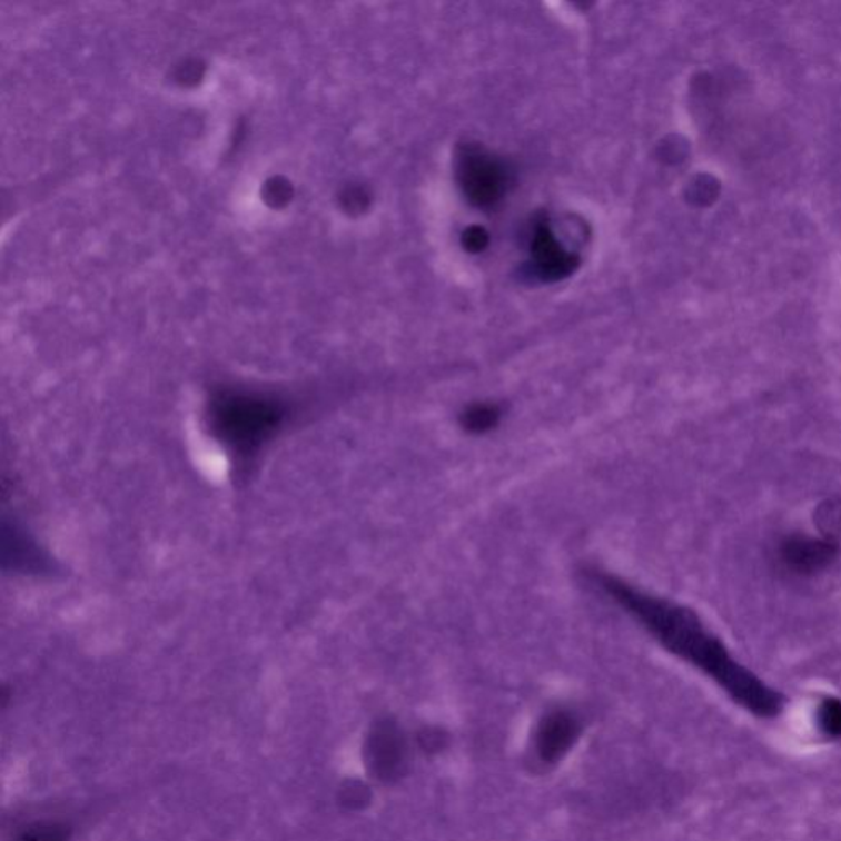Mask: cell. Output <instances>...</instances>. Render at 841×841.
Returning <instances> with one entry per match:
<instances>
[{"label":"cell","mask_w":841,"mask_h":841,"mask_svg":"<svg viewBox=\"0 0 841 841\" xmlns=\"http://www.w3.org/2000/svg\"><path fill=\"white\" fill-rule=\"evenodd\" d=\"M462 188L465 196L477 206H491L502 198L506 185V171L499 161L481 150H467L462 157Z\"/></svg>","instance_id":"cell-3"},{"label":"cell","mask_w":841,"mask_h":841,"mask_svg":"<svg viewBox=\"0 0 841 841\" xmlns=\"http://www.w3.org/2000/svg\"><path fill=\"white\" fill-rule=\"evenodd\" d=\"M72 829L60 820H37L23 827L12 841H71Z\"/></svg>","instance_id":"cell-8"},{"label":"cell","mask_w":841,"mask_h":841,"mask_svg":"<svg viewBox=\"0 0 841 841\" xmlns=\"http://www.w3.org/2000/svg\"><path fill=\"white\" fill-rule=\"evenodd\" d=\"M833 556H835V550L822 541L798 537L785 546V560L802 571L822 567Z\"/></svg>","instance_id":"cell-6"},{"label":"cell","mask_w":841,"mask_h":841,"mask_svg":"<svg viewBox=\"0 0 841 841\" xmlns=\"http://www.w3.org/2000/svg\"><path fill=\"white\" fill-rule=\"evenodd\" d=\"M503 409L496 403H472L458 416L462 429L474 436L492 433L502 423Z\"/></svg>","instance_id":"cell-7"},{"label":"cell","mask_w":841,"mask_h":841,"mask_svg":"<svg viewBox=\"0 0 841 841\" xmlns=\"http://www.w3.org/2000/svg\"><path fill=\"white\" fill-rule=\"evenodd\" d=\"M595 584L640 623L667 653L699 669L738 705L761 719L779 715L784 697L738 663L722 640L706 629L697 613L672 600L647 594L605 572L592 574Z\"/></svg>","instance_id":"cell-1"},{"label":"cell","mask_w":841,"mask_h":841,"mask_svg":"<svg viewBox=\"0 0 841 841\" xmlns=\"http://www.w3.org/2000/svg\"><path fill=\"white\" fill-rule=\"evenodd\" d=\"M487 232H485L484 229H481V227H471L464 236L465 247L471 251L482 250V248L487 246Z\"/></svg>","instance_id":"cell-9"},{"label":"cell","mask_w":841,"mask_h":841,"mask_svg":"<svg viewBox=\"0 0 841 841\" xmlns=\"http://www.w3.org/2000/svg\"><path fill=\"white\" fill-rule=\"evenodd\" d=\"M531 254H533L534 267L544 280H560V278L568 277L578 264L575 255L561 246L560 240L546 224L537 227L534 232Z\"/></svg>","instance_id":"cell-5"},{"label":"cell","mask_w":841,"mask_h":841,"mask_svg":"<svg viewBox=\"0 0 841 841\" xmlns=\"http://www.w3.org/2000/svg\"><path fill=\"white\" fill-rule=\"evenodd\" d=\"M364 788H360V785H349V788L344 789V795H343V802L344 804H349L352 807H355L358 804V802H364Z\"/></svg>","instance_id":"cell-10"},{"label":"cell","mask_w":841,"mask_h":841,"mask_svg":"<svg viewBox=\"0 0 841 841\" xmlns=\"http://www.w3.org/2000/svg\"><path fill=\"white\" fill-rule=\"evenodd\" d=\"M582 733V723L571 710L547 712L537 725L534 750L544 764H556L575 746Z\"/></svg>","instance_id":"cell-4"},{"label":"cell","mask_w":841,"mask_h":841,"mask_svg":"<svg viewBox=\"0 0 841 841\" xmlns=\"http://www.w3.org/2000/svg\"><path fill=\"white\" fill-rule=\"evenodd\" d=\"M368 771L382 782L398 781L408 764V744L403 730L393 720H380L372 726L365 741Z\"/></svg>","instance_id":"cell-2"}]
</instances>
